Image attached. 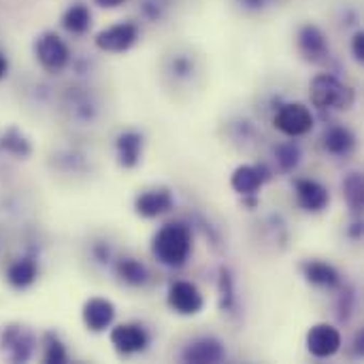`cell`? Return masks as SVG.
Returning a JSON list of instances; mask_svg holds the SVG:
<instances>
[{"instance_id": "obj_1", "label": "cell", "mask_w": 364, "mask_h": 364, "mask_svg": "<svg viewBox=\"0 0 364 364\" xmlns=\"http://www.w3.org/2000/svg\"><path fill=\"white\" fill-rule=\"evenodd\" d=\"M192 252V230L183 222H171L164 224L151 241V254L154 258L168 267L179 269L188 262Z\"/></svg>"}, {"instance_id": "obj_2", "label": "cell", "mask_w": 364, "mask_h": 364, "mask_svg": "<svg viewBox=\"0 0 364 364\" xmlns=\"http://www.w3.org/2000/svg\"><path fill=\"white\" fill-rule=\"evenodd\" d=\"M309 98L318 109H352L356 94L335 75L320 73L309 83Z\"/></svg>"}, {"instance_id": "obj_3", "label": "cell", "mask_w": 364, "mask_h": 364, "mask_svg": "<svg viewBox=\"0 0 364 364\" xmlns=\"http://www.w3.org/2000/svg\"><path fill=\"white\" fill-rule=\"evenodd\" d=\"M34 55L47 73H60L70 62V49L55 32H43L34 41Z\"/></svg>"}, {"instance_id": "obj_4", "label": "cell", "mask_w": 364, "mask_h": 364, "mask_svg": "<svg viewBox=\"0 0 364 364\" xmlns=\"http://www.w3.org/2000/svg\"><path fill=\"white\" fill-rule=\"evenodd\" d=\"M273 126L286 136H292V139L305 136L314 128V115L309 107L301 102H288V105H282L277 113L273 115Z\"/></svg>"}, {"instance_id": "obj_5", "label": "cell", "mask_w": 364, "mask_h": 364, "mask_svg": "<svg viewBox=\"0 0 364 364\" xmlns=\"http://www.w3.org/2000/svg\"><path fill=\"white\" fill-rule=\"evenodd\" d=\"M139 41V26L134 21H119L100 30L94 38L96 47L107 53H124Z\"/></svg>"}, {"instance_id": "obj_6", "label": "cell", "mask_w": 364, "mask_h": 364, "mask_svg": "<svg viewBox=\"0 0 364 364\" xmlns=\"http://www.w3.org/2000/svg\"><path fill=\"white\" fill-rule=\"evenodd\" d=\"M111 346L115 348V352H119L122 356H132L139 352H145L149 346V335L145 331L143 324L136 322H126V324H117L115 328H111Z\"/></svg>"}, {"instance_id": "obj_7", "label": "cell", "mask_w": 364, "mask_h": 364, "mask_svg": "<svg viewBox=\"0 0 364 364\" xmlns=\"http://www.w3.org/2000/svg\"><path fill=\"white\" fill-rule=\"evenodd\" d=\"M296 47H299L301 55L311 64H324L331 55L328 38L322 32V28H318L316 23L301 26V30L296 34Z\"/></svg>"}, {"instance_id": "obj_8", "label": "cell", "mask_w": 364, "mask_h": 364, "mask_svg": "<svg viewBox=\"0 0 364 364\" xmlns=\"http://www.w3.org/2000/svg\"><path fill=\"white\" fill-rule=\"evenodd\" d=\"M343 346L341 333L328 322L314 324L307 333V350L316 358H333Z\"/></svg>"}, {"instance_id": "obj_9", "label": "cell", "mask_w": 364, "mask_h": 364, "mask_svg": "<svg viewBox=\"0 0 364 364\" xmlns=\"http://www.w3.org/2000/svg\"><path fill=\"white\" fill-rule=\"evenodd\" d=\"M166 301H168V307L179 316H196L205 307V299L192 282L171 284Z\"/></svg>"}, {"instance_id": "obj_10", "label": "cell", "mask_w": 364, "mask_h": 364, "mask_svg": "<svg viewBox=\"0 0 364 364\" xmlns=\"http://www.w3.org/2000/svg\"><path fill=\"white\" fill-rule=\"evenodd\" d=\"M269 171L267 166H256V164H241L235 168L232 177H230V186L239 196H256L260 192V188L264 186V181L269 179Z\"/></svg>"}, {"instance_id": "obj_11", "label": "cell", "mask_w": 364, "mask_h": 364, "mask_svg": "<svg viewBox=\"0 0 364 364\" xmlns=\"http://www.w3.org/2000/svg\"><path fill=\"white\" fill-rule=\"evenodd\" d=\"M173 194L166 188H154V190H145L136 196L134 200V211L139 218L145 220H154L160 218L164 213H168L173 209Z\"/></svg>"}, {"instance_id": "obj_12", "label": "cell", "mask_w": 364, "mask_h": 364, "mask_svg": "<svg viewBox=\"0 0 364 364\" xmlns=\"http://www.w3.org/2000/svg\"><path fill=\"white\" fill-rule=\"evenodd\" d=\"M34 335L23 326H9L2 331V348L13 363H26L34 354Z\"/></svg>"}, {"instance_id": "obj_13", "label": "cell", "mask_w": 364, "mask_h": 364, "mask_svg": "<svg viewBox=\"0 0 364 364\" xmlns=\"http://www.w3.org/2000/svg\"><path fill=\"white\" fill-rule=\"evenodd\" d=\"M81 318H83V324H85L87 331L102 333L115 320V305L111 301H107V299L94 296L90 301H85L83 311H81Z\"/></svg>"}, {"instance_id": "obj_14", "label": "cell", "mask_w": 364, "mask_h": 364, "mask_svg": "<svg viewBox=\"0 0 364 364\" xmlns=\"http://www.w3.org/2000/svg\"><path fill=\"white\" fill-rule=\"evenodd\" d=\"M294 192H296V200L299 205L309 211V213H320L328 207L331 203V194L328 190L316 181V179H299L294 183Z\"/></svg>"}, {"instance_id": "obj_15", "label": "cell", "mask_w": 364, "mask_h": 364, "mask_svg": "<svg viewBox=\"0 0 364 364\" xmlns=\"http://www.w3.org/2000/svg\"><path fill=\"white\" fill-rule=\"evenodd\" d=\"M186 363L192 364H218L226 358V350L220 339L215 337H200L192 341L181 356Z\"/></svg>"}, {"instance_id": "obj_16", "label": "cell", "mask_w": 364, "mask_h": 364, "mask_svg": "<svg viewBox=\"0 0 364 364\" xmlns=\"http://www.w3.org/2000/svg\"><path fill=\"white\" fill-rule=\"evenodd\" d=\"M303 277L307 279V284L316 286V288H324V290H333L341 284V275L339 271L322 260H307L301 264Z\"/></svg>"}, {"instance_id": "obj_17", "label": "cell", "mask_w": 364, "mask_h": 364, "mask_svg": "<svg viewBox=\"0 0 364 364\" xmlns=\"http://www.w3.org/2000/svg\"><path fill=\"white\" fill-rule=\"evenodd\" d=\"M115 151H117V162L124 168H134L141 162L143 154V134L134 130H126L117 136L115 141Z\"/></svg>"}, {"instance_id": "obj_18", "label": "cell", "mask_w": 364, "mask_h": 364, "mask_svg": "<svg viewBox=\"0 0 364 364\" xmlns=\"http://www.w3.org/2000/svg\"><path fill=\"white\" fill-rule=\"evenodd\" d=\"M354 145H356V136H354L352 130L346 128V126H333V128L326 130V134H324V149H326L331 156L343 158V156L352 154Z\"/></svg>"}, {"instance_id": "obj_19", "label": "cell", "mask_w": 364, "mask_h": 364, "mask_svg": "<svg viewBox=\"0 0 364 364\" xmlns=\"http://www.w3.org/2000/svg\"><path fill=\"white\" fill-rule=\"evenodd\" d=\"M36 277H38V264L34 258H19L6 271V282L17 290L30 288L36 282Z\"/></svg>"}, {"instance_id": "obj_20", "label": "cell", "mask_w": 364, "mask_h": 364, "mask_svg": "<svg viewBox=\"0 0 364 364\" xmlns=\"http://www.w3.org/2000/svg\"><path fill=\"white\" fill-rule=\"evenodd\" d=\"M90 26H92V13L81 2L68 6L62 15V28L70 34H85Z\"/></svg>"}, {"instance_id": "obj_21", "label": "cell", "mask_w": 364, "mask_h": 364, "mask_svg": "<svg viewBox=\"0 0 364 364\" xmlns=\"http://www.w3.org/2000/svg\"><path fill=\"white\" fill-rule=\"evenodd\" d=\"M115 271H117V277L124 284L132 286V288L145 286L147 279H149V273H147L145 264L139 262V260H134V258H122V260H117Z\"/></svg>"}, {"instance_id": "obj_22", "label": "cell", "mask_w": 364, "mask_h": 364, "mask_svg": "<svg viewBox=\"0 0 364 364\" xmlns=\"http://www.w3.org/2000/svg\"><path fill=\"white\" fill-rule=\"evenodd\" d=\"M0 147H2L6 154L15 156V158H28V156L32 154L30 141H28L17 128H9V130L4 132V136L0 139Z\"/></svg>"}, {"instance_id": "obj_23", "label": "cell", "mask_w": 364, "mask_h": 364, "mask_svg": "<svg viewBox=\"0 0 364 364\" xmlns=\"http://www.w3.org/2000/svg\"><path fill=\"white\" fill-rule=\"evenodd\" d=\"M343 196L348 200V205L352 207L354 213H360L364 207V183L360 173H352L346 181H343Z\"/></svg>"}, {"instance_id": "obj_24", "label": "cell", "mask_w": 364, "mask_h": 364, "mask_svg": "<svg viewBox=\"0 0 364 364\" xmlns=\"http://www.w3.org/2000/svg\"><path fill=\"white\" fill-rule=\"evenodd\" d=\"M43 360L51 364H62L68 360V354H66L64 343L53 333H47L43 337Z\"/></svg>"}, {"instance_id": "obj_25", "label": "cell", "mask_w": 364, "mask_h": 364, "mask_svg": "<svg viewBox=\"0 0 364 364\" xmlns=\"http://www.w3.org/2000/svg\"><path fill=\"white\" fill-rule=\"evenodd\" d=\"M275 160H277V164H279L282 171H286V173L294 171L299 166V162H301V149H299V145H294V143L279 145L275 149Z\"/></svg>"}, {"instance_id": "obj_26", "label": "cell", "mask_w": 364, "mask_h": 364, "mask_svg": "<svg viewBox=\"0 0 364 364\" xmlns=\"http://www.w3.org/2000/svg\"><path fill=\"white\" fill-rule=\"evenodd\" d=\"M218 290H220V309L222 311H230L235 305V282L228 269L220 271V282H218Z\"/></svg>"}, {"instance_id": "obj_27", "label": "cell", "mask_w": 364, "mask_h": 364, "mask_svg": "<svg viewBox=\"0 0 364 364\" xmlns=\"http://www.w3.org/2000/svg\"><path fill=\"white\" fill-rule=\"evenodd\" d=\"M173 70H175V75H179V77H188V75L192 73V62H190V58H186V55L175 58V60H173Z\"/></svg>"}, {"instance_id": "obj_28", "label": "cell", "mask_w": 364, "mask_h": 364, "mask_svg": "<svg viewBox=\"0 0 364 364\" xmlns=\"http://www.w3.org/2000/svg\"><path fill=\"white\" fill-rule=\"evenodd\" d=\"M352 53L356 62H364V32H356L352 38Z\"/></svg>"}, {"instance_id": "obj_29", "label": "cell", "mask_w": 364, "mask_h": 364, "mask_svg": "<svg viewBox=\"0 0 364 364\" xmlns=\"http://www.w3.org/2000/svg\"><path fill=\"white\" fill-rule=\"evenodd\" d=\"M143 13H145L149 19H158V17H160V6H158V2H154V0H145V4H143Z\"/></svg>"}, {"instance_id": "obj_30", "label": "cell", "mask_w": 364, "mask_h": 364, "mask_svg": "<svg viewBox=\"0 0 364 364\" xmlns=\"http://www.w3.org/2000/svg\"><path fill=\"white\" fill-rule=\"evenodd\" d=\"M94 256H96L100 262H107V260H109V247H107V245H102V243L94 245Z\"/></svg>"}, {"instance_id": "obj_31", "label": "cell", "mask_w": 364, "mask_h": 364, "mask_svg": "<svg viewBox=\"0 0 364 364\" xmlns=\"http://www.w3.org/2000/svg\"><path fill=\"white\" fill-rule=\"evenodd\" d=\"M241 4H243L245 9L258 11V9H262V6H264V0H241Z\"/></svg>"}, {"instance_id": "obj_32", "label": "cell", "mask_w": 364, "mask_h": 364, "mask_svg": "<svg viewBox=\"0 0 364 364\" xmlns=\"http://www.w3.org/2000/svg\"><path fill=\"white\" fill-rule=\"evenodd\" d=\"M96 4H100V6H105V9H117L119 4H124L126 0H94Z\"/></svg>"}, {"instance_id": "obj_33", "label": "cell", "mask_w": 364, "mask_h": 364, "mask_svg": "<svg viewBox=\"0 0 364 364\" xmlns=\"http://www.w3.org/2000/svg\"><path fill=\"white\" fill-rule=\"evenodd\" d=\"M6 70H9V60H6V55L0 51V79L6 77Z\"/></svg>"}]
</instances>
